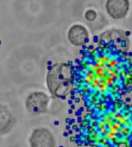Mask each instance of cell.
<instances>
[{
    "mask_svg": "<svg viewBox=\"0 0 132 147\" xmlns=\"http://www.w3.org/2000/svg\"><path fill=\"white\" fill-rule=\"evenodd\" d=\"M84 47L71 64L70 95L79 97L85 109L111 105L129 90L131 62L111 42L100 40L97 45L88 44Z\"/></svg>",
    "mask_w": 132,
    "mask_h": 147,
    "instance_id": "6da1fadb",
    "label": "cell"
},
{
    "mask_svg": "<svg viewBox=\"0 0 132 147\" xmlns=\"http://www.w3.org/2000/svg\"><path fill=\"white\" fill-rule=\"evenodd\" d=\"M108 105L85 109L72 127L71 141L83 147L125 146L132 137L130 113Z\"/></svg>",
    "mask_w": 132,
    "mask_h": 147,
    "instance_id": "7a4b0ae2",
    "label": "cell"
},
{
    "mask_svg": "<svg viewBox=\"0 0 132 147\" xmlns=\"http://www.w3.org/2000/svg\"><path fill=\"white\" fill-rule=\"evenodd\" d=\"M46 86L50 95L66 99L72 90V68L69 63H57L49 68L46 75Z\"/></svg>",
    "mask_w": 132,
    "mask_h": 147,
    "instance_id": "3957f363",
    "label": "cell"
},
{
    "mask_svg": "<svg viewBox=\"0 0 132 147\" xmlns=\"http://www.w3.org/2000/svg\"><path fill=\"white\" fill-rule=\"evenodd\" d=\"M50 98L43 91H35L27 95L25 99V109L31 114L39 115L48 112Z\"/></svg>",
    "mask_w": 132,
    "mask_h": 147,
    "instance_id": "277c9868",
    "label": "cell"
},
{
    "mask_svg": "<svg viewBox=\"0 0 132 147\" xmlns=\"http://www.w3.org/2000/svg\"><path fill=\"white\" fill-rule=\"evenodd\" d=\"M29 143L31 147H57V140L54 134L49 128L44 126L33 129Z\"/></svg>",
    "mask_w": 132,
    "mask_h": 147,
    "instance_id": "5b68a950",
    "label": "cell"
},
{
    "mask_svg": "<svg viewBox=\"0 0 132 147\" xmlns=\"http://www.w3.org/2000/svg\"><path fill=\"white\" fill-rule=\"evenodd\" d=\"M67 39L76 47H84L89 42V31L82 24H73L67 31Z\"/></svg>",
    "mask_w": 132,
    "mask_h": 147,
    "instance_id": "8992f818",
    "label": "cell"
},
{
    "mask_svg": "<svg viewBox=\"0 0 132 147\" xmlns=\"http://www.w3.org/2000/svg\"><path fill=\"white\" fill-rule=\"evenodd\" d=\"M107 14L109 15L112 19L120 20L127 16L130 9L129 0H106Z\"/></svg>",
    "mask_w": 132,
    "mask_h": 147,
    "instance_id": "52a82bcc",
    "label": "cell"
},
{
    "mask_svg": "<svg viewBox=\"0 0 132 147\" xmlns=\"http://www.w3.org/2000/svg\"><path fill=\"white\" fill-rule=\"evenodd\" d=\"M101 41L113 43L118 49L125 50L128 49L130 46V41L128 37L125 36V31L122 29H110L109 31H106L100 36Z\"/></svg>",
    "mask_w": 132,
    "mask_h": 147,
    "instance_id": "ba28073f",
    "label": "cell"
},
{
    "mask_svg": "<svg viewBox=\"0 0 132 147\" xmlns=\"http://www.w3.org/2000/svg\"><path fill=\"white\" fill-rule=\"evenodd\" d=\"M16 119L7 107L0 105V134L9 133L15 125Z\"/></svg>",
    "mask_w": 132,
    "mask_h": 147,
    "instance_id": "9c48e42d",
    "label": "cell"
},
{
    "mask_svg": "<svg viewBox=\"0 0 132 147\" xmlns=\"http://www.w3.org/2000/svg\"><path fill=\"white\" fill-rule=\"evenodd\" d=\"M98 17V14H97V11L95 9H87L85 11V19L89 22H92V21H95Z\"/></svg>",
    "mask_w": 132,
    "mask_h": 147,
    "instance_id": "30bf717a",
    "label": "cell"
}]
</instances>
